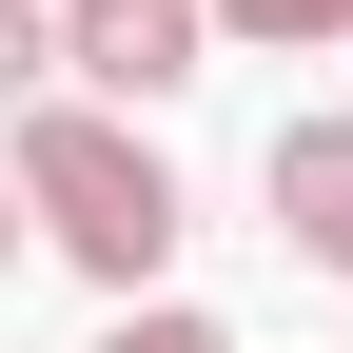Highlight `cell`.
Returning <instances> with one entry per match:
<instances>
[{"mask_svg":"<svg viewBox=\"0 0 353 353\" xmlns=\"http://www.w3.org/2000/svg\"><path fill=\"white\" fill-rule=\"evenodd\" d=\"M0 196H20V236H39V255H79L118 314L157 294L176 216H196V196H176V157L138 138V118H79V99H20V118H0Z\"/></svg>","mask_w":353,"mask_h":353,"instance_id":"6da1fadb","label":"cell"},{"mask_svg":"<svg viewBox=\"0 0 353 353\" xmlns=\"http://www.w3.org/2000/svg\"><path fill=\"white\" fill-rule=\"evenodd\" d=\"M216 79V20L196 0H59V99L79 118H157Z\"/></svg>","mask_w":353,"mask_h":353,"instance_id":"7a4b0ae2","label":"cell"},{"mask_svg":"<svg viewBox=\"0 0 353 353\" xmlns=\"http://www.w3.org/2000/svg\"><path fill=\"white\" fill-rule=\"evenodd\" d=\"M255 196H275V236L314 255V275H353V118H275Z\"/></svg>","mask_w":353,"mask_h":353,"instance_id":"3957f363","label":"cell"},{"mask_svg":"<svg viewBox=\"0 0 353 353\" xmlns=\"http://www.w3.org/2000/svg\"><path fill=\"white\" fill-rule=\"evenodd\" d=\"M196 20H216V39H255V59H334L353 0H196Z\"/></svg>","mask_w":353,"mask_h":353,"instance_id":"277c9868","label":"cell"},{"mask_svg":"<svg viewBox=\"0 0 353 353\" xmlns=\"http://www.w3.org/2000/svg\"><path fill=\"white\" fill-rule=\"evenodd\" d=\"M20 99H59V20H39V0H0V118Z\"/></svg>","mask_w":353,"mask_h":353,"instance_id":"5b68a950","label":"cell"},{"mask_svg":"<svg viewBox=\"0 0 353 353\" xmlns=\"http://www.w3.org/2000/svg\"><path fill=\"white\" fill-rule=\"evenodd\" d=\"M99 353H236V334H216V314H176V294H138V314H118Z\"/></svg>","mask_w":353,"mask_h":353,"instance_id":"8992f818","label":"cell"},{"mask_svg":"<svg viewBox=\"0 0 353 353\" xmlns=\"http://www.w3.org/2000/svg\"><path fill=\"white\" fill-rule=\"evenodd\" d=\"M0 255H20V196H0Z\"/></svg>","mask_w":353,"mask_h":353,"instance_id":"52a82bcc","label":"cell"},{"mask_svg":"<svg viewBox=\"0 0 353 353\" xmlns=\"http://www.w3.org/2000/svg\"><path fill=\"white\" fill-rule=\"evenodd\" d=\"M39 20H59V0H39Z\"/></svg>","mask_w":353,"mask_h":353,"instance_id":"ba28073f","label":"cell"}]
</instances>
